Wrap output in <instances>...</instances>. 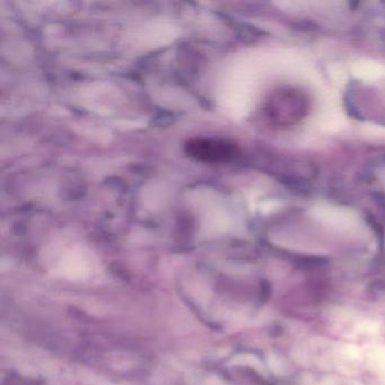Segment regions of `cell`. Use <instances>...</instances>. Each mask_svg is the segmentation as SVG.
Segmentation results:
<instances>
[{
  "mask_svg": "<svg viewBox=\"0 0 385 385\" xmlns=\"http://www.w3.org/2000/svg\"><path fill=\"white\" fill-rule=\"evenodd\" d=\"M186 153L197 161L221 163L236 157L238 148L228 140L194 138L186 142Z\"/></svg>",
  "mask_w": 385,
  "mask_h": 385,
  "instance_id": "1",
  "label": "cell"
}]
</instances>
